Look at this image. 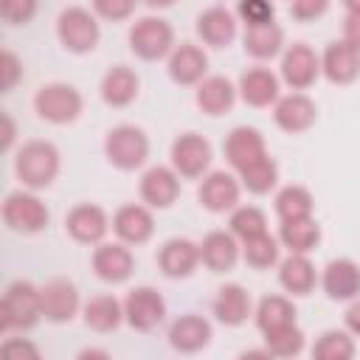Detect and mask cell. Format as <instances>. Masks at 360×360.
<instances>
[{"label":"cell","instance_id":"1","mask_svg":"<svg viewBox=\"0 0 360 360\" xmlns=\"http://www.w3.org/2000/svg\"><path fill=\"white\" fill-rule=\"evenodd\" d=\"M14 172L28 188H48L59 174V149L51 141H28L14 158Z\"/></svg>","mask_w":360,"mask_h":360},{"label":"cell","instance_id":"2","mask_svg":"<svg viewBox=\"0 0 360 360\" xmlns=\"http://www.w3.org/2000/svg\"><path fill=\"white\" fill-rule=\"evenodd\" d=\"M42 318L39 307V287L31 281H11L3 292L0 301V329L14 332V329H31Z\"/></svg>","mask_w":360,"mask_h":360},{"label":"cell","instance_id":"3","mask_svg":"<svg viewBox=\"0 0 360 360\" xmlns=\"http://www.w3.org/2000/svg\"><path fill=\"white\" fill-rule=\"evenodd\" d=\"M104 155L115 169L135 172L149 158V138L135 124H118L104 138Z\"/></svg>","mask_w":360,"mask_h":360},{"label":"cell","instance_id":"4","mask_svg":"<svg viewBox=\"0 0 360 360\" xmlns=\"http://www.w3.org/2000/svg\"><path fill=\"white\" fill-rule=\"evenodd\" d=\"M56 37L70 53H90L101 39L96 11H87L82 6L65 8L56 20Z\"/></svg>","mask_w":360,"mask_h":360},{"label":"cell","instance_id":"5","mask_svg":"<svg viewBox=\"0 0 360 360\" xmlns=\"http://www.w3.org/2000/svg\"><path fill=\"white\" fill-rule=\"evenodd\" d=\"M129 48L146 62H158L174 51V28L163 17H141L129 28Z\"/></svg>","mask_w":360,"mask_h":360},{"label":"cell","instance_id":"6","mask_svg":"<svg viewBox=\"0 0 360 360\" xmlns=\"http://www.w3.org/2000/svg\"><path fill=\"white\" fill-rule=\"evenodd\" d=\"M82 107H84L82 93L73 84H65V82L42 84L37 90V96H34L37 115L51 121V124H70V121H76Z\"/></svg>","mask_w":360,"mask_h":360},{"label":"cell","instance_id":"7","mask_svg":"<svg viewBox=\"0 0 360 360\" xmlns=\"http://www.w3.org/2000/svg\"><path fill=\"white\" fill-rule=\"evenodd\" d=\"M51 214L34 191H11L3 200V222L17 233H39Z\"/></svg>","mask_w":360,"mask_h":360},{"label":"cell","instance_id":"8","mask_svg":"<svg viewBox=\"0 0 360 360\" xmlns=\"http://www.w3.org/2000/svg\"><path fill=\"white\" fill-rule=\"evenodd\" d=\"M166 318V301L155 287H135L124 298V321L135 332H152Z\"/></svg>","mask_w":360,"mask_h":360},{"label":"cell","instance_id":"9","mask_svg":"<svg viewBox=\"0 0 360 360\" xmlns=\"http://www.w3.org/2000/svg\"><path fill=\"white\" fill-rule=\"evenodd\" d=\"M318 76H321V56L307 42L287 45L281 56V82L290 90H307L315 84Z\"/></svg>","mask_w":360,"mask_h":360},{"label":"cell","instance_id":"10","mask_svg":"<svg viewBox=\"0 0 360 360\" xmlns=\"http://www.w3.org/2000/svg\"><path fill=\"white\" fill-rule=\"evenodd\" d=\"M211 143L197 132H183L172 143V166L180 177H202L211 166Z\"/></svg>","mask_w":360,"mask_h":360},{"label":"cell","instance_id":"11","mask_svg":"<svg viewBox=\"0 0 360 360\" xmlns=\"http://www.w3.org/2000/svg\"><path fill=\"white\" fill-rule=\"evenodd\" d=\"M39 307H42V318H48L53 323H65L82 309V298H79V290L73 281L51 278L39 287Z\"/></svg>","mask_w":360,"mask_h":360},{"label":"cell","instance_id":"12","mask_svg":"<svg viewBox=\"0 0 360 360\" xmlns=\"http://www.w3.org/2000/svg\"><path fill=\"white\" fill-rule=\"evenodd\" d=\"M93 270L101 281L107 284H121L132 276L135 270V256L127 242H98L93 250Z\"/></svg>","mask_w":360,"mask_h":360},{"label":"cell","instance_id":"13","mask_svg":"<svg viewBox=\"0 0 360 360\" xmlns=\"http://www.w3.org/2000/svg\"><path fill=\"white\" fill-rule=\"evenodd\" d=\"M239 191H242V183L231 172H208V174H202L197 197H200L202 208H208L214 214H225L239 205Z\"/></svg>","mask_w":360,"mask_h":360},{"label":"cell","instance_id":"14","mask_svg":"<svg viewBox=\"0 0 360 360\" xmlns=\"http://www.w3.org/2000/svg\"><path fill=\"white\" fill-rule=\"evenodd\" d=\"M65 228L68 233L82 242V245H98L107 231H110V217L101 205H93V202H79L76 208L68 211L65 217Z\"/></svg>","mask_w":360,"mask_h":360},{"label":"cell","instance_id":"15","mask_svg":"<svg viewBox=\"0 0 360 360\" xmlns=\"http://www.w3.org/2000/svg\"><path fill=\"white\" fill-rule=\"evenodd\" d=\"M222 149H225L228 163H231L236 172H242V169L253 166L256 160L267 158L264 135H262L256 127H236V129H231L228 138H225V143H222Z\"/></svg>","mask_w":360,"mask_h":360},{"label":"cell","instance_id":"16","mask_svg":"<svg viewBox=\"0 0 360 360\" xmlns=\"http://www.w3.org/2000/svg\"><path fill=\"white\" fill-rule=\"evenodd\" d=\"M318 107L304 90H292L287 96H278L273 104V118L284 132H304L315 124Z\"/></svg>","mask_w":360,"mask_h":360},{"label":"cell","instance_id":"17","mask_svg":"<svg viewBox=\"0 0 360 360\" xmlns=\"http://www.w3.org/2000/svg\"><path fill=\"white\" fill-rule=\"evenodd\" d=\"M321 73L332 84H349L360 76V51L349 39H335L321 56Z\"/></svg>","mask_w":360,"mask_h":360},{"label":"cell","instance_id":"18","mask_svg":"<svg viewBox=\"0 0 360 360\" xmlns=\"http://www.w3.org/2000/svg\"><path fill=\"white\" fill-rule=\"evenodd\" d=\"M236 90H239V98L245 104H250V107H270L281 96V82H278V76L270 68L256 65V68H248L239 76Z\"/></svg>","mask_w":360,"mask_h":360},{"label":"cell","instance_id":"19","mask_svg":"<svg viewBox=\"0 0 360 360\" xmlns=\"http://www.w3.org/2000/svg\"><path fill=\"white\" fill-rule=\"evenodd\" d=\"M197 264H200V245L186 236H174L163 242V248L158 250V267L169 278H188L197 270Z\"/></svg>","mask_w":360,"mask_h":360},{"label":"cell","instance_id":"20","mask_svg":"<svg viewBox=\"0 0 360 360\" xmlns=\"http://www.w3.org/2000/svg\"><path fill=\"white\" fill-rule=\"evenodd\" d=\"M321 287L332 301L360 298V264L352 259H332L321 273Z\"/></svg>","mask_w":360,"mask_h":360},{"label":"cell","instance_id":"21","mask_svg":"<svg viewBox=\"0 0 360 360\" xmlns=\"http://www.w3.org/2000/svg\"><path fill=\"white\" fill-rule=\"evenodd\" d=\"M112 231L121 242L127 245H143L155 233V217L149 205L141 202H127L115 211L112 217Z\"/></svg>","mask_w":360,"mask_h":360},{"label":"cell","instance_id":"22","mask_svg":"<svg viewBox=\"0 0 360 360\" xmlns=\"http://www.w3.org/2000/svg\"><path fill=\"white\" fill-rule=\"evenodd\" d=\"M180 197V174L174 166H152L141 177V200L149 208H169Z\"/></svg>","mask_w":360,"mask_h":360},{"label":"cell","instance_id":"23","mask_svg":"<svg viewBox=\"0 0 360 360\" xmlns=\"http://www.w3.org/2000/svg\"><path fill=\"white\" fill-rule=\"evenodd\" d=\"M169 76L177 84H200L208 76V56L194 42H180L169 53Z\"/></svg>","mask_w":360,"mask_h":360},{"label":"cell","instance_id":"24","mask_svg":"<svg viewBox=\"0 0 360 360\" xmlns=\"http://www.w3.org/2000/svg\"><path fill=\"white\" fill-rule=\"evenodd\" d=\"M239 239L231 231H208L200 242V262L211 273H225L239 262Z\"/></svg>","mask_w":360,"mask_h":360},{"label":"cell","instance_id":"25","mask_svg":"<svg viewBox=\"0 0 360 360\" xmlns=\"http://www.w3.org/2000/svg\"><path fill=\"white\" fill-rule=\"evenodd\" d=\"M211 335H214L211 323H208L202 315H194V312L180 315V318L169 326V343H172V349L180 352V354H194V352L205 349V346L211 343Z\"/></svg>","mask_w":360,"mask_h":360},{"label":"cell","instance_id":"26","mask_svg":"<svg viewBox=\"0 0 360 360\" xmlns=\"http://www.w3.org/2000/svg\"><path fill=\"white\" fill-rule=\"evenodd\" d=\"M197 37L211 48H228L236 39V14L225 6H211L197 17Z\"/></svg>","mask_w":360,"mask_h":360},{"label":"cell","instance_id":"27","mask_svg":"<svg viewBox=\"0 0 360 360\" xmlns=\"http://www.w3.org/2000/svg\"><path fill=\"white\" fill-rule=\"evenodd\" d=\"M278 284L290 295H309L318 284V270L307 253H290L278 262Z\"/></svg>","mask_w":360,"mask_h":360},{"label":"cell","instance_id":"28","mask_svg":"<svg viewBox=\"0 0 360 360\" xmlns=\"http://www.w3.org/2000/svg\"><path fill=\"white\" fill-rule=\"evenodd\" d=\"M236 84L225 76H205L200 84H197V107L205 112V115H225L233 104H236Z\"/></svg>","mask_w":360,"mask_h":360},{"label":"cell","instance_id":"29","mask_svg":"<svg viewBox=\"0 0 360 360\" xmlns=\"http://www.w3.org/2000/svg\"><path fill=\"white\" fill-rule=\"evenodd\" d=\"M253 312V304H250V295L242 284H225L217 290V298H214V315L219 323L225 326H242L248 321V315Z\"/></svg>","mask_w":360,"mask_h":360},{"label":"cell","instance_id":"30","mask_svg":"<svg viewBox=\"0 0 360 360\" xmlns=\"http://www.w3.org/2000/svg\"><path fill=\"white\" fill-rule=\"evenodd\" d=\"M138 90H141V82H138V73L127 65H115L104 73L101 79V98L110 104V107H127L138 98Z\"/></svg>","mask_w":360,"mask_h":360},{"label":"cell","instance_id":"31","mask_svg":"<svg viewBox=\"0 0 360 360\" xmlns=\"http://www.w3.org/2000/svg\"><path fill=\"white\" fill-rule=\"evenodd\" d=\"M84 323L93 332H115L124 323V301H118L115 295H93L84 307Z\"/></svg>","mask_w":360,"mask_h":360},{"label":"cell","instance_id":"32","mask_svg":"<svg viewBox=\"0 0 360 360\" xmlns=\"http://www.w3.org/2000/svg\"><path fill=\"white\" fill-rule=\"evenodd\" d=\"M278 242L290 253H309L321 242V225L315 217H301V219H281L278 228Z\"/></svg>","mask_w":360,"mask_h":360},{"label":"cell","instance_id":"33","mask_svg":"<svg viewBox=\"0 0 360 360\" xmlns=\"http://www.w3.org/2000/svg\"><path fill=\"white\" fill-rule=\"evenodd\" d=\"M242 45H245V53H250L253 59H273L284 51V31L281 25H276V20L264 25H250L245 28Z\"/></svg>","mask_w":360,"mask_h":360},{"label":"cell","instance_id":"34","mask_svg":"<svg viewBox=\"0 0 360 360\" xmlns=\"http://www.w3.org/2000/svg\"><path fill=\"white\" fill-rule=\"evenodd\" d=\"M256 318V326L262 332H270L276 326H284V323H295V304L287 298V295H264L253 312Z\"/></svg>","mask_w":360,"mask_h":360},{"label":"cell","instance_id":"35","mask_svg":"<svg viewBox=\"0 0 360 360\" xmlns=\"http://www.w3.org/2000/svg\"><path fill=\"white\" fill-rule=\"evenodd\" d=\"M312 208H315V200L312 194L304 188V186H284L278 194H276V214L278 219H301V217H312Z\"/></svg>","mask_w":360,"mask_h":360},{"label":"cell","instance_id":"36","mask_svg":"<svg viewBox=\"0 0 360 360\" xmlns=\"http://www.w3.org/2000/svg\"><path fill=\"white\" fill-rule=\"evenodd\" d=\"M262 335H264V346L273 357H295L304 352V343H307L298 323H284V326H276Z\"/></svg>","mask_w":360,"mask_h":360},{"label":"cell","instance_id":"37","mask_svg":"<svg viewBox=\"0 0 360 360\" xmlns=\"http://www.w3.org/2000/svg\"><path fill=\"white\" fill-rule=\"evenodd\" d=\"M354 352H357L354 338L352 332H343V329H326L312 346L315 360H352Z\"/></svg>","mask_w":360,"mask_h":360},{"label":"cell","instance_id":"38","mask_svg":"<svg viewBox=\"0 0 360 360\" xmlns=\"http://www.w3.org/2000/svg\"><path fill=\"white\" fill-rule=\"evenodd\" d=\"M278 256H281V242L270 233H259V236L242 242V259L253 270H267V267L278 264Z\"/></svg>","mask_w":360,"mask_h":360},{"label":"cell","instance_id":"39","mask_svg":"<svg viewBox=\"0 0 360 360\" xmlns=\"http://www.w3.org/2000/svg\"><path fill=\"white\" fill-rule=\"evenodd\" d=\"M228 225H231V233L239 242H248V239H253L259 233H267V217H264V211L259 205H236L231 211Z\"/></svg>","mask_w":360,"mask_h":360},{"label":"cell","instance_id":"40","mask_svg":"<svg viewBox=\"0 0 360 360\" xmlns=\"http://www.w3.org/2000/svg\"><path fill=\"white\" fill-rule=\"evenodd\" d=\"M239 183L250 191V194H267L270 188H276L278 183V163L267 155L262 160H256L253 166L239 172Z\"/></svg>","mask_w":360,"mask_h":360},{"label":"cell","instance_id":"41","mask_svg":"<svg viewBox=\"0 0 360 360\" xmlns=\"http://www.w3.org/2000/svg\"><path fill=\"white\" fill-rule=\"evenodd\" d=\"M236 17L245 22V28L264 25V22H273L276 6L273 0H236Z\"/></svg>","mask_w":360,"mask_h":360},{"label":"cell","instance_id":"42","mask_svg":"<svg viewBox=\"0 0 360 360\" xmlns=\"http://www.w3.org/2000/svg\"><path fill=\"white\" fill-rule=\"evenodd\" d=\"M37 14V0H0V17L11 25H25Z\"/></svg>","mask_w":360,"mask_h":360},{"label":"cell","instance_id":"43","mask_svg":"<svg viewBox=\"0 0 360 360\" xmlns=\"http://www.w3.org/2000/svg\"><path fill=\"white\" fill-rule=\"evenodd\" d=\"M138 3H141V0H93V11H96V17H101V20L118 22V20L132 17V11H135Z\"/></svg>","mask_w":360,"mask_h":360},{"label":"cell","instance_id":"44","mask_svg":"<svg viewBox=\"0 0 360 360\" xmlns=\"http://www.w3.org/2000/svg\"><path fill=\"white\" fill-rule=\"evenodd\" d=\"M20 76H22V62L17 59L14 51L6 48L0 53V87H3V93H8L20 82Z\"/></svg>","mask_w":360,"mask_h":360},{"label":"cell","instance_id":"45","mask_svg":"<svg viewBox=\"0 0 360 360\" xmlns=\"http://www.w3.org/2000/svg\"><path fill=\"white\" fill-rule=\"evenodd\" d=\"M326 8H329V0H290V14L295 20H301V22L323 17Z\"/></svg>","mask_w":360,"mask_h":360},{"label":"cell","instance_id":"46","mask_svg":"<svg viewBox=\"0 0 360 360\" xmlns=\"http://www.w3.org/2000/svg\"><path fill=\"white\" fill-rule=\"evenodd\" d=\"M3 354H8V357H17V354L39 357V349H37L34 343H28V340H20V338H8V340L3 343Z\"/></svg>","mask_w":360,"mask_h":360},{"label":"cell","instance_id":"47","mask_svg":"<svg viewBox=\"0 0 360 360\" xmlns=\"http://www.w3.org/2000/svg\"><path fill=\"white\" fill-rule=\"evenodd\" d=\"M343 39H349V42L360 51V11L346 14V22H343Z\"/></svg>","mask_w":360,"mask_h":360},{"label":"cell","instance_id":"48","mask_svg":"<svg viewBox=\"0 0 360 360\" xmlns=\"http://www.w3.org/2000/svg\"><path fill=\"white\" fill-rule=\"evenodd\" d=\"M346 329H349L354 338H360V298H354L352 307L346 309Z\"/></svg>","mask_w":360,"mask_h":360},{"label":"cell","instance_id":"49","mask_svg":"<svg viewBox=\"0 0 360 360\" xmlns=\"http://www.w3.org/2000/svg\"><path fill=\"white\" fill-rule=\"evenodd\" d=\"M0 121H3V141H0V149H3V152H8V149H11V143H14L17 129H14V121H11V115H8V112H3V115H0Z\"/></svg>","mask_w":360,"mask_h":360},{"label":"cell","instance_id":"50","mask_svg":"<svg viewBox=\"0 0 360 360\" xmlns=\"http://www.w3.org/2000/svg\"><path fill=\"white\" fill-rule=\"evenodd\" d=\"M141 3H146L149 8H166V6H172L174 0H141Z\"/></svg>","mask_w":360,"mask_h":360},{"label":"cell","instance_id":"51","mask_svg":"<svg viewBox=\"0 0 360 360\" xmlns=\"http://www.w3.org/2000/svg\"><path fill=\"white\" fill-rule=\"evenodd\" d=\"M79 357H110L107 352H98V349H87V352H82Z\"/></svg>","mask_w":360,"mask_h":360},{"label":"cell","instance_id":"52","mask_svg":"<svg viewBox=\"0 0 360 360\" xmlns=\"http://www.w3.org/2000/svg\"><path fill=\"white\" fill-rule=\"evenodd\" d=\"M343 6H346L349 14H352V11H360V0H343Z\"/></svg>","mask_w":360,"mask_h":360}]
</instances>
